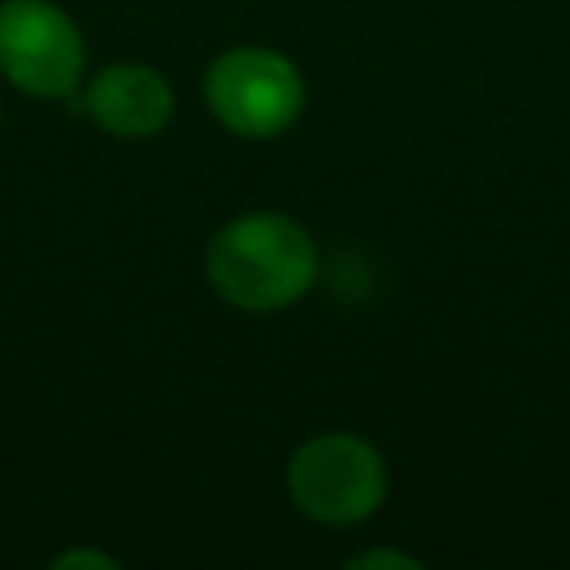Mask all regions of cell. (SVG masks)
<instances>
[{"label": "cell", "instance_id": "6da1fadb", "mask_svg": "<svg viewBox=\"0 0 570 570\" xmlns=\"http://www.w3.org/2000/svg\"><path fill=\"white\" fill-rule=\"evenodd\" d=\"M207 277L235 309L274 313L302 302L317 277V246L289 215L254 212L230 219L207 246Z\"/></svg>", "mask_w": 570, "mask_h": 570}, {"label": "cell", "instance_id": "7a4b0ae2", "mask_svg": "<svg viewBox=\"0 0 570 570\" xmlns=\"http://www.w3.org/2000/svg\"><path fill=\"white\" fill-rule=\"evenodd\" d=\"M289 497L309 520L328 528L360 523L387 497V465L380 450L356 434L309 438L289 458Z\"/></svg>", "mask_w": 570, "mask_h": 570}, {"label": "cell", "instance_id": "3957f363", "mask_svg": "<svg viewBox=\"0 0 570 570\" xmlns=\"http://www.w3.org/2000/svg\"><path fill=\"white\" fill-rule=\"evenodd\" d=\"M204 98L230 134L266 141L302 118L305 82L297 67L277 51L235 48L207 67Z\"/></svg>", "mask_w": 570, "mask_h": 570}, {"label": "cell", "instance_id": "277c9868", "mask_svg": "<svg viewBox=\"0 0 570 570\" xmlns=\"http://www.w3.org/2000/svg\"><path fill=\"white\" fill-rule=\"evenodd\" d=\"M87 67V48L75 20L51 0L0 4V71L32 98L75 95Z\"/></svg>", "mask_w": 570, "mask_h": 570}, {"label": "cell", "instance_id": "5b68a950", "mask_svg": "<svg viewBox=\"0 0 570 570\" xmlns=\"http://www.w3.org/2000/svg\"><path fill=\"white\" fill-rule=\"evenodd\" d=\"M87 110L106 134L141 141L168 126L173 118V87L153 67L114 63L90 82Z\"/></svg>", "mask_w": 570, "mask_h": 570}, {"label": "cell", "instance_id": "8992f818", "mask_svg": "<svg viewBox=\"0 0 570 570\" xmlns=\"http://www.w3.org/2000/svg\"><path fill=\"white\" fill-rule=\"evenodd\" d=\"M352 567H419L411 554H391V551H367V554H356Z\"/></svg>", "mask_w": 570, "mask_h": 570}, {"label": "cell", "instance_id": "52a82bcc", "mask_svg": "<svg viewBox=\"0 0 570 570\" xmlns=\"http://www.w3.org/2000/svg\"><path fill=\"white\" fill-rule=\"evenodd\" d=\"M51 567H114V559H106L102 551H67Z\"/></svg>", "mask_w": 570, "mask_h": 570}]
</instances>
